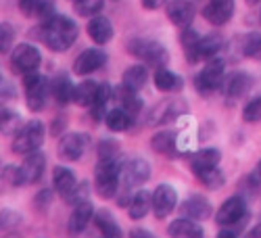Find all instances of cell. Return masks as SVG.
<instances>
[{
  "instance_id": "6da1fadb",
  "label": "cell",
  "mask_w": 261,
  "mask_h": 238,
  "mask_svg": "<svg viewBox=\"0 0 261 238\" xmlns=\"http://www.w3.org/2000/svg\"><path fill=\"white\" fill-rule=\"evenodd\" d=\"M34 36L40 42H44L46 48H50L55 52H65L75 44L80 30L73 19L63 17V15H50L36 28Z\"/></svg>"
},
{
  "instance_id": "7a4b0ae2",
  "label": "cell",
  "mask_w": 261,
  "mask_h": 238,
  "mask_svg": "<svg viewBox=\"0 0 261 238\" xmlns=\"http://www.w3.org/2000/svg\"><path fill=\"white\" fill-rule=\"evenodd\" d=\"M121 167L117 157H109V159H98L96 171H94V184L96 192L100 199H113L115 192L121 184Z\"/></svg>"
},
{
  "instance_id": "3957f363",
  "label": "cell",
  "mask_w": 261,
  "mask_h": 238,
  "mask_svg": "<svg viewBox=\"0 0 261 238\" xmlns=\"http://www.w3.org/2000/svg\"><path fill=\"white\" fill-rule=\"evenodd\" d=\"M44 138H46L44 121L34 119V121H28L15 134L11 148H13V153H17V155H30V153H34V150H38L42 146Z\"/></svg>"
},
{
  "instance_id": "277c9868",
  "label": "cell",
  "mask_w": 261,
  "mask_h": 238,
  "mask_svg": "<svg viewBox=\"0 0 261 238\" xmlns=\"http://www.w3.org/2000/svg\"><path fill=\"white\" fill-rule=\"evenodd\" d=\"M23 88H25V102L30 111H44V107L50 96V80L38 71L23 75Z\"/></svg>"
},
{
  "instance_id": "5b68a950",
  "label": "cell",
  "mask_w": 261,
  "mask_h": 238,
  "mask_svg": "<svg viewBox=\"0 0 261 238\" xmlns=\"http://www.w3.org/2000/svg\"><path fill=\"white\" fill-rule=\"evenodd\" d=\"M127 50L132 52L134 57L142 59L146 65H150V67H157V69H159V67H165L167 59H169L165 46L159 44V42H155V40L136 38V40H132V42L127 44Z\"/></svg>"
},
{
  "instance_id": "8992f818",
  "label": "cell",
  "mask_w": 261,
  "mask_h": 238,
  "mask_svg": "<svg viewBox=\"0 0 261 238\" xmlns=\"http://www.w3.org/2000/svg\"><path fill=\"white\" fill-rule=\"evenodd\" d=\"M224 69H226L224 61L213 57L205 67L197 73V77H194V88H197V92L211 94L215 90H220V86L224 84Z\"/></svg>"
},
{
  "instance_id": "52a82bcc",
  "label": "cell",
  "mask_w": 261,
  "mask_h": 238,
  "mask_svg": "<svg viewBox=\"0 0 261 238\" xmlns=\"http://www.w3.org/2000/svg\"><path fill=\"white\" fill-rule=\"evenodd\" d=\"M40 63H42V55L32 44H17L15 50L11 52V67L21 75L38 71Z\"/></svg>"
},
{
  "instance_id": "ba28073f",
  "label": "cell",
  "mask_w": 261,
  "mask_h": 238,
  "mask_svg": "<svg viewBox=\"0 0 261 238\" xmlns=\"http://www.w3.org/2000/svg\"><path fill=\"white\" fill-rule=\"evenodd\" d=\"M150 178V165L146 159H129L121 167V186L125 190L142 186Z\"/></svg>"
},
{
  "instance_id": "9c48e42d",
  "label": "cell",
  "mask_w": 261,
  "mask_h": 238,
  "mask_svg": "<svg viewBox=\"0 0 261 238\" xmlns=\"http://www.w3.org/2000/svg\"><path fill=\"white\" fill-rule=\"evenodd\" d=\"M247 215V201L241 197V194H234V197L226 199L220 209H217L215 220L220 226H234L238 224Z\"/></svg>"
},
{
  "instance_id": "30bf717a",
  "label": "cell",
  "mask_w": 261,
  "mask_h": 238,
  "mask_svg": "<svg viewBox=\"0 0 261 238\" xmlns=\"http://www.w3.org/2000/svg\"><path fill=\"white\" fill-rule=\"evenodd\" d=\"M178 205V192L171 184H159L153 190V213L157 220H165Z\"/></svg>"
},
{
  "instance_id": "8fae6325",
  "label": "cell",
  "mask_w": 261,
  "mask_h": 238,
  "mask_svg": "<svg viewBox=\"0 0 261 238\" xmlns=\"http://www.w3.org/2000/svg\"><path fill=\"white\" fill-rule=\"evenodd\" d=\"M86 146H88V136L80 134V132H69L61 138V142L57 146V153L65 161H77L86 153Z\"/></svg>"
},
{
  "instance_id": "7c38bea8",
  "label": "cell",
  "mask_w": 261,
  "mask_h": 238,
  "mask_svg": "<svg viewBox=\"0 0 261 238\" xmlns=\"http://www.w3.org/2000/svg\"><path fill=\"white\" fill-rule=\"evenodd\" d=\"M105 63H107V55L102 50H98V48H86L73 61V73H77V75H90V73L98 71Z\"/></svg>"
},
{
  "instance_id": "4fadbf2b",
  "label": "cell",
  "mask_w": 261,
  "mask_h": 238,
  "mask_svg": "<svg viewBox=\"0 0 261 238\" xmlns=\"http://www.w3.org/2000/svg\"><path fill=\"white\" fill-rule=\"evenodd\" d=\"M234 15V0H209L203 9V17L211 25H226Z\"/></svg>"
},
{
  "instance_id": "5bb4252c",
  "label": "cell",
  "mask_w": 261,
  "mask_h": 238,
  "mask_svg": "<svg viewBox=\"0 0 261 238\" xmlns=\"http://www.w3.org/2000/svg\"><path fill=\"white\" fill-rule=\"evenodd\" d=\"M178 136L180 132L178 129H161L157 132L153 138H150V146H153L155 153L165 155V157H178L180 150H178Z\"/></svg>"
},
{
  "instance_id": "9a60e30c",
  "label": "cell",
  "mask_w": 261,
  "mask_h": 238,
  "mask_svg": "<svg viewBox=\"0 0 261 238\" xmlns=\"http://www.w3.org/2000/svg\"><path fill=\"white\" fill-rule=\"evenodd\" d=\"M94 218V207L90 201H80L75 203V207L71 209V215H69V222H67V230L75 236V234H82L86 230V226L90 224V220Z\"/></svg>"
},
{
  "instance_id": "2e32d148",
  "label": "cell",
  "mask_w": 261,
  "mask_h": 238,
  "mask_svg": "<svg viewBox=\"0 0 261 238\" xmlns=\"http://www.w3.org/2000/svg\"><path fill=\"white\" fill-rule=\"evenodd\" d=\"M182 213H184V218H190L194 222H205V220L211 218L213 205L205 197L197 194V197H190L182 203Z\"/></svg>"
},
{
  "instance_id": "e0dca14e",
  "label": "cell",
  "mask_w": 261,
  "mask_h": 238,
  "mask_svg": "<svg viewBox=\"0 0 261 238\" xmlns=\"http://www.w3.org/2000/svg\"><path fill=\"white\" fill-rule=\"evenodd\" d=\"M167 17L173 25L188 28L194 19V5L188 0H171L167 3Z\"/></svg>"
},
{
  "instance_id": "ac0fdd59",
  "label": "cell",
  "mask_w": 261,
  "mask_h": 238,
  "mask_svg": "<svg viewBox=\"0 0 261 238\" xmlns=\"http://www.w3.org/2000/svg\"><path fill=\"white\" fill-rule=\"evenodd\" d=\"M21 169H23L25 184H36V182H40V178L44 176V169H46V157H44V153H40V150H34V153L25 155L23 163H21Z\"/></svg>"
},
{
  "instance_id": "d6986e66",
  "label": "cell",
  "mask_w": 261,
  "mask_h": 238,
  "mask_svg": "<svg viewBox=\"0 0 261 238\" xmlns=\"http://www.w3.org/2000/svg\"><path fill=\"white\" fill-rule=\"evenodd\" d=\"M53 186L55 190L61 194V197L67 201L71 197V192L77 188V180H75V174L71 169L63 167V165H57L53 169Z\"/></svg>"
},
{
  "instance_id": "ffe728a7",
  "label": "cell",
  "mask_w": 261,
  "mask_h": 238,
  "mask_svg": "<svg viewBox=\"0 0 261 238\" xmlns=\"http://www.w3.org/2000/svg\"><path fill=\"white\" fill-rule=\"evenodd\" d=\"M167 234H169V238H205L203 228L190 218L173 220L167 228Z\"/></svg>"
},
{
  "instance_id": "44dd1931",
  "label": "cell",
  "mask_w": 261,
  "mask_h": 238,
  "mask_svg": "<svg viewBox=\"0 0 261 238\" xmlns=\"http://www.w3.org/2000/svg\"><path fill=\"white\" fill-rule=\"evenodd\" d=\"M224 88H226V96L230 100H238L253 88V77L249 73H245V71H236L226 80Z\"/></svg>"
},
{
  "instance_id": "7402d4cb",
  "label": "cell",
  "mask_w": 261,
  "mask_h": 238,
  "mask_svg": "<svg viewBox=\"0 0 261 238\" xmlns=\"http://www.w3.org/2000/svg\"><path fill=\"white\" fill-rule=\"evenodd\" d=\"M57 0H19V11L30 19H48Z\"/></svg>"
},
{
  "instance_id": "603a6c76",
  "label": "cell",
  "mask_w": 261,
  "mask_h": 238,
  "mask_svg": "<svg viewBox=\"0 0 261 238\" xmlns=\"http://www.w3.org/2000/svg\"><path fill=\"white\" fill-rule=\"evenodd\" d=\"M86 32H88V36L96 42V44H107V42H111L113 38V25L111 21H109L107 17L102 15H94L90 21H88V28H86Z\"/></svg>"
},
{
  "instance_id": "cb8c5ba5",
  "label": "cell",
  "mask_w": 261,
  "mask_h": 238,
  "mask_svg": "<svg viewBox=\"0 0 261 238\" xmlns=\"http://www.w3.org/2000/svg\"><path fill=\"white\" fill-rule=\"evenodd\" d=\"M180 113H184V102L178 100V98H167V100H163L155 107L148 119L155 121V123H167L173 117H178Z\"/></svg>"
},
{
  "instance_id": "d4e9b609",
  "label": "cell",
  "mask_w": 261,
  "mask_h": 238,
  "mask_svg": "<svg viewBox=\"0 0 261 238\" xmlns=\"http://www.w3.org/2000/svg\"><path fill=\"white\" fill-rule=\"evenodd\" d=\"M220 159H222V155H220L217 148H203V150H199V153H194L190 157V169H192V174L197 176V174H201V171L217 167L220 165Z\"/></svg>"
},
{
  "instance_id": "484cf974",
  "label": "cell",
  "mask_w": 261,
  "mask_h": 238,
  "mask_svg": "<svg viewBox=\"0 0 261 238\" xmlns=\"http://www.w3.org/2000/svg\"><path fill=\"white\" fill-rule=\"evenodd\" d=\"M148 211H153V194L148 190H138L127 205L129 220H142L148 215Z\"/></svg>"
},
{
  "instance_id": "4316f807",
  "label": "cell",
  "mask_w": 261,
  "mask_h": 238,
  "mask_svg": "<svg viewBox=\"0 0 261 238\" xmlns=\"http://www.w3.org/2000/svg\"><path fill=\"white\" fill-rule=\"evenodd\" d=\"M50 96L59 104H67L75 98V86L67 75H57L50 80Z\"/></svg>"
},
{
  "instance_id": "83f0119b",
  "label": "cell",
  "mask_w": 261,
  "mask_h": 238,
  "mask_svg": "<svg viewBox=\"0 0 261 238\" xmlns=\"http://www.w3.org/2000/svg\"><path fill=\"white\" fill-rule=\"evenodd\" d=\"M94 224H96V228H98L102 238H123L121 228L117 226L115 218L109 211H98L94 215Z\"/></svg>"
},
{
  "instance_id": "f1b7e54d",
  "label": "cell",
  "mask_w": 261,
  "mask_h": 238,
  "mask_svg": "<svg viewBox=\"0 0 261 238\" xmlns=\"http://www.w3.org/2000/svg\"><path fill=\"white\" fill-rule=\"evenodd\" d=\"M146 82H148V71L144 65H132V67H127L123 71V77H121V84L134 92H138Z\"/></svg>"
},
{
  "instance_id": "f546056e",
  "label": "cell",
  "mask_w": 261,
  "mask_h": 238,
  "mask_svg": "<svg viewBox=\"0 0 261 238\" xmlns=\"http://www.w3.org/2000/svg\"><path fill=\"white\" fill-rule=\"evenodd\" d=\"M153 80H155V86H157L161 92H178L182 86H184V82L180 80V75L169 71L167 67H159L155 71V77Z\"/></svg>"
},
{
  "instance_id": "4dcf8cb0",
  "label": "cell",
  "mask_w": 261,
  "mask_h": 238,
  "mask_svg": "<svg viewBox=\"0 0 261 238\" xmlns=\"http://www.w3.org/2000/svg\"><path fill=\"white\" fill-rule=\"evenodd\" d=\"M132 115H129L123 107H119V109H111L107 113V127L111 129V132H125V129H129V125H132Z\"/></svg>"
},
{
  "instance_id": "1f68e13d",
  "label": "cell",
  "mask_w": 261,
  "mask_h": 238,
  "mask_svg": "<svg viewBox=\"0 0 261 238\" xmlns=\"http://www.w3.org/2000/svg\"><path fill=\"white\" fill-rule=\"evenodd\" d=\"M224 48V38L220 34H209L199 40V57L201 59H213Z\"/></svg>"
},
{
  "instance_id": "d6a6232c",
  "label": "cell",
  "mask_w": 261,
  "mask_h": 238,
  "mask_svg": "<svg viewBox=\"0 0 261 238\" xmlns=\"http://www.w3.org/2000/svg\"><path fill=\"white\" fill-rule=\"evenodd\" d=\"M96 92H98V84L92 80H84L80 86H75V102L80 107H92L96 100Z\"/></svg>"
},
{
  "instance_id": "836d02e7",
  "label": "cell",
  "mask_w": 261,
  "mask_h": 238,
  "mask_svg": "<svg viewBox=\"0 0 261 238\" xmlns=\"http://www.w3.org/2000/svg\"><path fill=\"white\" fill-rule=\"evenodd\" d=\"M182 48H184V52H186V57H188V61L190 63H194V61H199L201 57H199V34L194 32V30H190V28H184V34H182Z\"/></svg>"
},
{
  "instance_id": "e575fe53",
  "label": "cell",
  "mask_w": 261,
  "mask_h": 238,
  "mask_svg": "<svg viewBox=\"0 0 261 238\" xmlns=\"http://www.w3.org/2000/svg\"><path fill=\"white\" fill-rule=\"evenodd\" d=\"M243 55L255 61H261V34L259 32H251L245 36L243 40Z\"/></svg>"
},
{
  "instance_id": "d590c367",
  "label": "cell",
  "mask_w": 261,
  "mask_h": 238,
  "mask_svg": "<svg viewBox=\"0 0 261 238\" xmlns=\"http://www.w3.org/2000/svg\"><path fill=\"white\" fill-rule=\"evenodd\" d=\"M0 125H3V132L5 134H17L21 127V115L13 109H3L0 113Z\"/></svg>"
},
{
  "instance_id": "8d00e7d4",
  "label": "cell",
  "mask_w": 261,
  "mask_h": 238,
  "mask_svg": "<svg viewBox=\"0 0 261 238\" xmlns=\"http://www.w3.org/2000/svg\"><path fill=\"white\" fill-rule=\"evenodd\" d=\"M73 7L80 17H94V15H100L105 0H73Z\"/></svg>"
},
{
  "instance_id": "74e56055",
  "label": "cell",
  "mask_w": 261,
  "mask_h": 238,
  "mask_svg": "<svg viewBox=\"0 0 261 238\" xmlns=\"http://www.w3.org/2000/svg\"><path fill=\"white\" fill-rule=\"evenodd\" d=\"M197 180L203 186H207V188H220V186H224V174L217 167L201 171V174H197Z\"/></svg>"
},
{
  "instance_id": "f35d334b",
  "label": "cell",
  "mask_w": 261,
  "mask_h": 238,
  "mask_svg": "<svg viewBox=\"0 0 261 238\" xmlns=\"http://www.w3.org/2000/svg\"><path fill=\"white\" fill-rule=\"evenodd\" d=\"M243 119L247 123L261 121V96H255L251 102H247V107L243 109Z\"/></svg>"
},
{
  "instance_id": "ab89813d",
  "label": "cell",
  "mask_w": 261,
  "mask_h": 238,
  "mask_svg": "<svg viewBox=\"0 0 261 238\" xmlns=\"http://www.w3.org/2000/svg\"><path fill=\"white\" fill-rule=\"evenodd\" d=\"M3 180H5L9 186H23V184H25L23 169H21V167H15V165L5 167V171H3Z\"/></svg>"
},
{
  "instance_id": "60d3db41",
  "label": "cell",
  "mask_w": 261,
  "mask_h": 238,
  "mask_svg": "<svg viewBox=\"0 0 261 238\" xmlns=\"http://www.w3.org/2000/svg\"><path fill=\"white\" fill-rule=\"evenodd\" d=\"M13 38H15V32H13L11 23H3V25H0V52H9L11 50Z\"/></svg>"
},
{
  "instance_id": "b9f144b4",
  "label": "cell",
  "mask_w": 261,
  "mask_h": 238,
  "mask_svg": "<svg viewBox=\"0 0 261 238\" xmlns=\"http://www.w3.org/2000/svg\"><path fill=\"white\" fill-rule=\"evenodd\" d=\"M119 146L113 140H102L98 144V159H109V157H117Z\"/></svg>"
},
{
  "instance_id": "7bdbcfd3",
  "label": "cell",
  "mask_w": 261,
  "mask_h": 238,
  "mask_svg": "<svg viewBox=\"0 0 261 238\" xmlns=\"http://www.w3.org/2000/svg\"><path fill=\"white\" fill-rule=\"evenodd\" d=\"M53 203V190H42L40 194H38V199H36V205L38 207H46V205H50Z\"/></svg>"
},
{
  "instance_id": "ee69618b",
  "label": "cell",
  "mask_w": 261,
  "mask_h": 238,
  "mask_svg": "<svg viewBox=\"0 0 261 238\" xmlns=\"http://www.w3.org/2000/svg\"><path fill=\"white\" fill-rule=\"evenodd\" d=\"M163 5H167V0H142V7H144L146 11H157V9H161Z\"/></svg>"
},
{
  "instance_id": "f6af8a7d",
  "label": "cell",
  "mask_w": 261,
  "mask_h": 238,
  "mask_svg": "<svg viewBox=\"0 0 261 238\" xmlns=\"http://www.w3.org/2000/svg\"><path fill=\"white\" fill-rule=\"evenodd\" d=\"M129 238H155V236L150 232H146V230H142V228H136V230L129 232Z\"/></svg>"
},
{
  "instance_id": "bcb514c9",
  "label": "cell",
  "mask_w": 261,
  "mask_h": 238,
  "mask_svg": "<svg viewBox=\"0 0 261 238\" xmlns=\"http://www.w3.org/2000/svg\"><path fill=\"white\" fill-rule=\"evenodd\" d=\"M245 238H261V224H255L251 230H247Z\"/></svg>"
},
{
  "instance_id": "7dc6e473",
  "label": "cell",
  "mask_w": 261,
  "mask_h": 238,
  "mask_svg": "<svg viewBox=\"0 0 261 238\" xmlns=\"http://www.w3.org/2000/svg\"><path fill=\"white\" fill-rule=\"evenodd\" d=\"M217 238H238V236L232 230H222L220 234H217Z\"/></svg>"
},
{
  "instance_id": "c3c4849f",
  "label": "cell",
  "mask_w": 261,
  "mask_h": 238,
  "mask_svg": "<svg viewBox=\"0 0 261 238\" xmlns=\"http://www.w3.org/2000/svg\"><path fill=\"white\" fill-rule=\"evenodd\" d=\"M257 174H259V178H261V161H259V165H257Z\"/></svg>"
},
{
  "instance_id": "681fc988",
  "label": "cell",
  "mask_w": 261,
  "mask_h": 238,
  "mask_svg": "<svg viewBox=\"0 0 261 238\" xmlns=\"http://www.w3.org/2000/svg\"><path fill=\"white\" fill-rule=\"evenodd\" d=\"M247 3H249V5H257V3H259V0H247Z\"/></svg>"
}]
</instances>
